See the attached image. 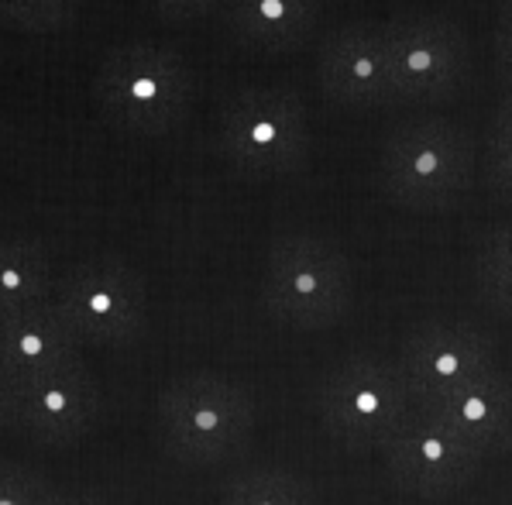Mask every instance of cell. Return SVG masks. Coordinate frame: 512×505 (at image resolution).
<instances>
[{
  "label": "cell",
  "mask_w": 512,
  "mask_h": 505,
  "mask_svg": "<svg viewBox=\"0 0 512 505\" xmlns=\"http://www.w3.org/2000/svg\"><path fill=\"white\" fill-rule=\"evenodd\" d=\"M482 183L502 203H512V124L492 121V134L482 152Z\"/></svg>",
  "instance_id": "cell-19"
},
{
  "label": "cell",
  "mask_w": 512,
  "mask_h": 505,
  "mask_svg": "<svg viewBox=\"0 0 512 505\" xmlns=\"http://www.w3.org/2000/svg\"><path fill=\"white\" fill-rule=\"evenodd\" d=\"M495 358L499 347L488 330L464 320H427L403 337L396 368L406 378L413 406H423L495 372Z\"/></svg>",
  "instance_id": "cell-7"
},
{
  "label": "cell",
  "mask_w": 512,
  "mask_h": 505,
  "mask_svg": "<svg viewBox=\"0 0 512 505\" xmlns=\"http://www.w3.org/2000/svg\"><path fill=\"white\" fill-rule=\"evenodd\" d=\"M220 505H317V495L286 468H248L227 481Z\"/></svg>",
  "instance_id": "cell-17"
},
{
  "label": "cell",
  "mask_w": 512,
  "mask_h": 505,
  "mask_svg": "<svg viewBox=\"0 0 512 505\" xmlns=\"http://www.w3.org/2000/svg\"><path fill=\"white\" fill-rule=\"evenodd\" d=\"M269 317L293 330H330L351 313V262L324 238L286 234L272 244L262 275Z\"/></svg>",
  "instance_id": "cell-3"
},
{
  "label": "cell",
  "mask_w": 512,
  "mask_h": 505,
  "mask_svg": "<svg viewBox=\"0 0 512 505\" xmlns=\"http://www.w3.org/2000/svg\"><path fill=\"white\" fill-rule=\"evenodd\" d=\"M320 80L337 104L348 107L368 110L396 100L382 28L354 25L337 31L320 52Z\"/></svg>",
  "instance_id": "cell-11"
},
{
  "label": "cell",
  "mask_w": 512,
  "mask_h": 505,
  "mask_svg": "<svg viewBox=\"0 0 512 505\" xmlns=\"http://www.w3.org/2000/svg\"><path fill=\"white\" fill-rule=\"evenodd\" d=\"M227 148L248 169L279 172L299 165L306 152L303 107L282 93H251L231 110Z\"/></svg>",
  "instance_id": "cell-10"
},
{
  "label": "cell",
  "mask_w": 512,
  "mask_h": 505,
  "mask_svg": "<svg viewBox=\"0 0 512 505\" xmlns=\"http://www.w3.org/2000/svg\"><path fill=\"white\" fill-rule=\"evenodd\" d=\"M475 141L458 121L420 117L389 134L378 162L382 189L396 207L444 213L458 207L475 179Z\"/></svg>",
  "instance_id": "cell-2"
},
{
  "label": "cell",
  "mask_w": 512,
  "mask_h": 505,
  "mask_svg": "<svg viewBox=\"0 0 512 505\" xmlns=\"http://www.w3.org/2000/svg\"><path fill=\"white\" fill-rule=\"evenodd\" d=\"M52 505H104V502L93 499V495H66V492H59V499H55Z\"/></svg>",
  "instance_id": "cell-23"
},
{
  "label": "cell",
  "mask_w": 512,
  "mask_h": 505,
  "mask_svg": "<svg viewBox=\"0 0 512 505\" xmlns=\"http://www.w3.org/2000/svg\"><path fill=\"white\" fill-rule=\"evenodd\" d=\"M471 279L488 310L512 320V220L478 234L471 251Z\"/></svg>",
  "instance_id": "cell-15"
},
{
  "label": "cell",
  "mask_w": 512,
  "mask_h": 505,
  "mask_svg": "<svg viewBox=\"0 0 512 505\" xmlns=\"http://www.w3.org/2000/svg\"><path fill=\"white\" fill-rule=\"evenodd\" d=\"M49 303V262L28 244H0V320Z\"/></svg>",
  "instance_id": "cell-14"
},
{
  "label": "cell",
  "mask_w": 512,
  "mask_h": 505,
  "mask_svg": "<svg viewBox=\"0 0 512 505\" xmlns=\"http://www.w3.org/2000/svg\"><path fill=\"white\" fill-rule=\"evenodd\" d=\"M7 426H14V385L0 372V430H7Z\"/></svg>",
  "instance_id": "cell-21"
},
{
  "label": "cell",
  "mask_w": 512,
  "mask_h": 505,
  "mask_svg": "<svg viewBox=\"0 0 512 505\" xmlns=\"http://www.w3.org/2000/svg\"><path fill=\"white\" fill-rule=\"evenodd\" d=\"M76 361H83L80 341L52 310V303L0 320V372L11 378L14 389L62 372Z\"/></svg>",
  "instance_id": "cell-13"
},
{
  "label": "cell",
  "mask_w": 512,
  "mask_h": 505,
  "mask_svg": "<svg viewBox=\"0 0 512 505\" xmlns=\"http://www.w3.org/2000/svg\"><path fill=\"white\" fill-rule=\"evenodd\" d=\"M52 310L80 344L131 347L145 334V286L114 262L80 265L66 275Z\"/></svg>",
  "instance_id": "cell-6"
},
{
  "label": "cell",
  "mask_w": 512,
  "mask_h": 505,
  "mask_svg": "<svg viewBox=\"0 0 512 505\" xmlns=\"http://www.w3.org/2000/svg\"><path fill=\"white\" fill-rule=\"evenodd\" d=\"M59 488L35 468L18 461H0V505H52Z\"/></svg>",
  "instance_id": "cell-18"
},
{
  "label": "cell",
  "mask_w": 512,
  "mask_h": 505,
  "mask_svg": "<svg viewBox=\"0 0 512 505\" xmlns=\"http://www.w3.org/2000/svg\"><path fill=\"white\" fill-rule=\"evenodd\" d=\"M317 4L313 0H238V25L251 42L262 45H293L313 25Z\"/></svg>",
  "instance_id": "cell-16"
},
{
  "label": "cell",
  "mask_w": 512,
  "mask_h": 505,
  "mask_svg": "<svg viewBox=\"0 0 512 505\" xmlns=\"http://www.w3.org/2000/svg\"><path fill=\"white\" fill-rule=\"evenodd\" d=\"M416 409L447 423L482 457H502L512 451V375L502 368Z\"/></svg>",
  "instance_id": "cell-12"
},
{
  "label": "cell",
  "mask_w": 512,
  "mask_h": 505,
  "mask_svg": "<svg viewBox=\"0 0 512 505\" xmlns=\"http://www.w3.org/2000/svg\"><path fill=\"white\" fill-rule=\"evenodd\" d=\"M385 471L392 485L416 499H447V495L468 488L478 478L485 457L475 451L464 437L416 409L403 430L382 447Z\"/></svg>",
  "instance_id": "cell-8"
},
{
  "label": "cell",
  "mask_w": 512,
  "mask_h": 505,
  "mask_svg": "<svg viewBox=\"0 0 512 505\" xmlns=\"http://www.w3.org/2000/svg\"><path fill=\"white\" fill-rule=\"evenodd\" d=\"M155 430L169 457L210 468L244 454L255 433V396L231 375L196 368L176 375L155 396Z\"/></svg>",
  "instance_id": "cell-1"
},
{
  "label": "cell",
  "mask_w": 512,
  "mask_h": 505,
  "mask_svg": "<svg viewBox=\"0 0 512 505\" xmlns=\"http://www.w3.org/2000/svg\"><path fill=\"white\" fill-rule=\"evenodd\" d=\"M416 413L396 361L351 354L337 361L317 385V416L351 451H382Z\"/></svg>",
  "instance_id": "cell-4"
},
{
  "label": "cell",
  "mask_w": 512,
  "mask_h": 505,
  "mask_svg": "<svg viewBox=\"0 0 512 505\" xmlns=\"http://www.w3.org/2000/svg\"><path fill=\"white\" fill-rule=\"evenodd\" d=\"M100 385L83 361L14 389V426L42 447L80 444L100 420Z\"/></svg>",
  "instance_id": "cell-9"
},
{
  "label": "cell",
  "mask_w": 512,
  "mask_h": 505,
  "mask_svg": "<svg viewBox=\"0 0 512 505\" xmlns=\"http://www.w3.org/2000/svg\"><path fill=\"white\" fill-rule=\"evenodd\" d=\"M495 121H502V124H512V86H506V93H502V100H499V110H495Z\"/></svg>",
  "instance_id": "cell-22"
},
{
  "label": "cell",
  "mask_w": 512,
  "mask_h": 505,
  "mask_svg": "<svg viewBox=\"0 0 512 505\" xmlns=\"http://www.w3.org/2000/svg\"><path fill=\"white\" fill-rule=\"evenodd\" d=\"M492 49L502 73V86H512V0H502L499 11H495Z\"/></svg>",
  "instance_id": "cell-20"
},
{
  "label": "cell",
  "mask_w": 512,
  "mask_h": 505,
  "mask_svg": "<svg viewBox=\"0 0 512 505\" xmlns=\"http://www.w3.org/2000/svg\"><path fill=\"white\" fill-rule=\"evenodd\" d=\"M396 100L440 104L461 90L471 55L468 38L451 18L406 14L382 28Z\"/></svg>",
  "instance_id": "cell-5"
}]
</instances>
